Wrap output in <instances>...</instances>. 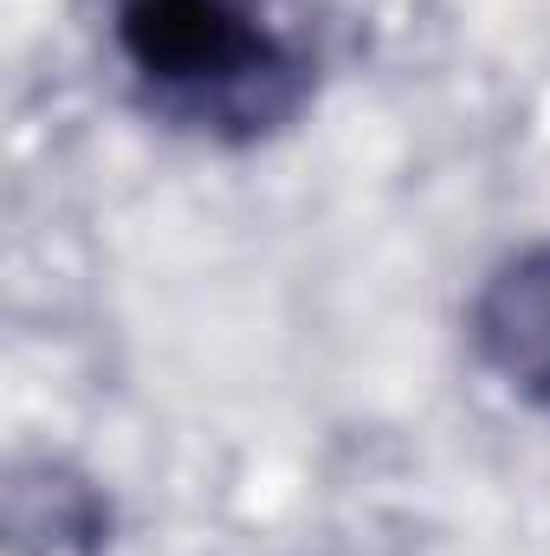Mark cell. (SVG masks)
<instances>
[{
	"instance_id": "7a4b0ae2",
	"label": "cell",
	"mask_w": 550,
	"mask_h": 556,
	"mask_svg": "<svg viewBox=\"0 0 550 556\" xmlns=\"http://www.w3.org/2000/svg\"><path fill=\"white\" fill-rule=\"evenodd\" d=\"M466 337L525 408H550V240L505 253L486 273L466 311Z\"/></svg>"
},
{
	"instance_id": "6da1fadb",
	"label": "cell",
	"mask_w": 550,
	"mask_h": 556,
	"mask_svg": "<svg viewBox=\"0 0 550 556\" xmlns=\"http://www.w3.org/2000/svg\"><path fill=\"white\" fill-rule=\"evenodd\" d=\"M117 46L168 117L221 142H260L311 98V65L260 0H124Z\"/></svg>"
}]
</instances>
